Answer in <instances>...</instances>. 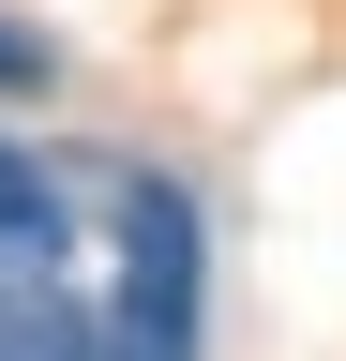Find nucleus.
Returning <instances> with one entry per match:
<instances>
[{
  "instance_id": "f257e3e1",
  "label": "nucleus",
  "mask_w": 346,
  "mask_h": 361,
  "mask_svg": "<svg viewBox=\"0 0 346 361\" xmlns=\"http://www.w3.org/2000/svg\"><path fill=\"white\" fill-rule=\"evenodd\" d=\"M106 361H196V196L166 166L121 180V286L91 301Z\"/></svg>"
},
{
  "instance_id": "f03ea898",
  "label": "nucleus",
  "mask_w": 346,
  "mask_h": 361,
  "mask_svg": "<svg viewBox=\"0 0 346 361\" xmlns=\"http://www.w3.org/2000/svg\"><path fill=\"white\" fill-rule=\"evenodd\" d=\"M61 256H75V196L30 151H0V301H16V286H61Z\"/></svg>"
},
{
  "instance_id": "20e7f679",
  "label": "nucleus",
  "mask_w": 346,
  "mask_h": 361,
  "mask_svg": "<svg viewBox=\"0 0 346 361\" xmlns=\"http://www.w3.org/2000/svg\"><path fill=\"white\" fill-rule=\"evenodd\" d=\"M46 90H61V30H30L0 0V106H46Z\"/></svg>"
},
{
  "instance_id": "7ed1b4c3",
  "label": "nucleus",
  "mask_w": 346,
  "mask_h": 361,
  "mask_svg": "<svg viewBox=\"0 0 346 361\" xmlns=\"http://www.w3.org/2000/svg\"><path fill=\"white\" fill-rule=\"evenodd\" d=\"M0 361H106V331H91V301L16 286V301H0Z\"/></svg>"
}]
</instances>
